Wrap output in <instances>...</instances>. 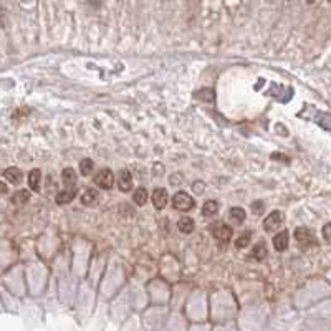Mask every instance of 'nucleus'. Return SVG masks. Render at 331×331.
<instances>
[{
	"label": "nucleus",
	"instance_id": "obj_25",
	"mask_svg": "<svg viewBox=\"0 0 331 331\" xmlns=\"http://www.w3.org/2000/svg\"><path fill=\"white\" fill-rule=\"evenodd\" d=\"M7 192H9V187H7V185L2 181H0V196H5Z\"/></svg>",
	"mask_w": 331,
	"mask_h": 331
},
{
	"label": "nucleus",
	"instance_id": "obj_7",
	"mask_svg": "<svg viewBox=\"0 0 331 331\" xmlns=\"http://www.w3.org/2000/svg\"><path fill=\"white\" fill-rule=\"evenodd\" d=\"M168 192H166V189H154V192H152V204H154V207L156 209H164L166 205H168Z\"/></svg>",
	"mask_w": 331,
	"mask_h": 331
},
{
	"label": "nucleus",
	"instance_id": "obj_23",
	"mask_svg": "<svg viewBox=\"0 0 331 331\" xmlns=\"http://www.w3.org/2000/svg\"><path fill=\"white\" fill-rule=\"evenodd\" d=\"M263 207H265V204H263L262 201H257V202L252 204V210H254L255 214H262Z\"/></svg>",
	"mask_w": 331,
	"mask_h": 331
},
{
	"label": "nucleus",
	"instance_id": "obj_11",
	"mask_svg": "<svg viewBox=\"0 0 331 331\" xmlns=\"http://www.w3.org/2000/svg\"><path fill=\"white\" fill-rule=\"evenodd\" d=\"M75 196H76V189H75V187L65 189V190H62V192H58V196H57V204H58V205L68 204V202L73 201V199H75Z\"/></svg>",
	"mask_w": 331,
	"mask_h": 331
},
{
	"label": "nucleus",
	"instance_id": "obj_12",
	"mask_svg": "<svg viewBox=\"0 0 331 331\" xmlns=\"http://www.w3.org/2000/svg\"><path fill=\"white\" fill-rule=\"evenodd\" d=\"M40 181H42V171L40 169H33L29 174V185L33 192L40 190Z\"/></svg>",
	"mask_w": 331,
	"mask_h": 331
},
{
	"label": "nucleus",
	"instance_id": "obj_5",
	"mask_svg": "<svg viewBox=\"0 0 331 331\" xmlns=\"http://www.w3.org/2000/svg\"><path fill=\"white\" fill-rule=\"evenodd\" d=\"M283 212L280 210H273V212H270V214L265 217V220H263V230L265 232H273L278 225H282L283 222Z\"/></svg>",
	"mask_w": 331,
	"mask_h": 331
},
{
	"label": "nucleus",
	"instance_id": "obj_2",
	"mask_svg": "<svg viewBox=\"0 0 331 331\" xmlns=\"http://www.w3.org/2000/svg\"><path fill=\"white\" fill-rule=\"evenodd\" d=\"M295 240L300 245V249H308L316 243V237L313 230H310L308 227H298L295 230Z\"/></svg>",
	"mask_w": 331,
	"mask_h": 331
},
{
	"label": "nucleus",
	"instance_id": "obj_14",
	"mask_svg": "<svg viewBox=\"0 0 331 331\" xmlns=\"http://www.w3.org/2000/svg\"><path fill=\"white\" fill-rule=\"evenodd\" d=\"M62 179H63V184L66 185V189H70V187H73V184L76 182V172L71 168H66L62 172Z\"/></svg>",
	"mask_w": 331,
	"mask_h": 331
},
{
	"label": "nucleus",
	"instance_id": "obj_17",
	"mask_svg": "<svg viewBox=\"0 0 331 331\" xmlns=\"http://www.w3.org/2000/svg\"><path fill=\"white\" fill-rule=\"evenodd\" d=\"M218 212V204L215 201H207L204 204V207H202V214L205 217H212V215H215Z\"/></svg>",
	"mask_w": 331,
	"mask_h": 331
},
{
	"label": "nucleus",
	"instance_id": "obj_8",
	"mask_svg": "<svg viewBox=\"0 0 331 331\" xmlns=\"http://www.w3.org/2000/svg\"><path fill=\"white\" fill-rule=\"evenodd\" d=\"M288 232L287 230H283V232H280V234H277L275 237H273V247H275V250L277 252H285L287 250V247H288Z\"/></svg>",
	"mask_w": 331,
	"mask_h": 331
},
{
	"label": "nucleus",
	"instance_id": "obj_24",
	"mask_svg": "<svg viewBox=\"0 0 331 331\" xmlns=\"http://www.w3.org/2000/svg\"><path fill=\"white\" fill-rule=\"evenodd\" d=\"M192 189H194L196 194H202L204 189H205V187H204V182H202V181H196L194 185H192Z\"/></svg>",
	"mask_w": 331,
	"mask_h": 331
},
{
	"label": "nucleus",
	"instance_id": "obj_10",
	"mask_svg": "<svg viewBox=\"0 0 331 331\" xmlns=\"http://www.w3.org/2000/svg\"><path fill=\"white\" fill-rule=\"evenodd\" d=\"M99 202V192L96 189H88V190H85L83 192V196H81V204L83 205H96Z\"/></svg>",
	"mask_w": 331,
	"mask_h": 331
},
{
	"label": "nucleus",
	"instance_id": "obj_3",
	"mask_svg": "<svg viewBox=\"0 0 331 331\" xmlns=\"http://www.w3.org/2000/svg\"><path fill=\"white\" fill-rule=\"evenodd\" d=\"M172 207L179 212H189L194 207V199L189 194H185V192H177V194H174V197H172Z\"/></svg>",
	"mask_w": 331,
	"mask_h": 331
},
{
	"label": "nucleus",
	"instance_id": "obj_19",
	"mask_svg": "<svg viewBox=\"0 0 331 331\" xmlns=\"http://www.w3.org/2000/svg\"><path fill=\"white\" fill-rule=\"evenodd\" d=\"M230 218L237 224H242L245 220V210L242 207H232L230 209Z\"/></svg>",
	"mask_w": 331,
	"mask_h": 331
},
{
	"label": "nucleus",
	"instance_id": "obj_20",
	"mask_svg": "<svg viewBox=\"0 0 331 331\" xmlns=\"http://www.w3.org/2000/svg\"><path fill=\"white\" fill-rule=\"evenodd\" d=\"M196 98L204 99V101H214V90H212V88H202L201 91H197Z\"/></svg>",
	"mask_w": 331,
	"mask_h": 331
},
{
	"label": "nucleus",
	"instance_id": "obj_9",
	"mask_svg": "<svg viewBox=\"0 0 331 331\" xmlns=\"http://www.w3.org/2000/svg\"><path fill=\"white\" fill-rule=\"evenodd\" d=\"M4 177L9 181L10 184L13 185H17L22 182V179H23V174H22V171H20L18 168H9V169H5L4 172Z\"/></svg>",
	"mask_w": 331,
	"mask_h": 331
},
{
	"label": "nucleus",
	"instance_id": "obj_15",
	"mask_svg": "<svg viewBox=\"0 0 331 331\" xmlns=\"http://www.w3.org/2000/svg\"><path fill=\"white\" fill-rule=\"evenodd\" d=\"M29 199H30V194L26 190H17L15 194L12 196L10 201L13 205H18L20 207V205H25L26 202H29Z\"/></svg>",
	"mask_w": 331,
	"mask_h": 331
},
{
	"label": "nucleus",
	"instance_id": "obj_18",
	"mask_svg": "<svg viewBox=\"0 0 331 331\" xmlns=\"http://www.w3.org/2000/svg\"><path fill=\"white\" fill-rule=\"evenodd\" d=\"M93 161L91 159H83V161H79V174L83 177H88L91 172H93Z\"/></svg>",
	"mask_w": 331,
	"mask_h": 331
},
{
	"label": "nucleus",
	"instance_id": "obj_26",
	"mask_svg": "<svg viewBox=\"0 0 331 331\" xmlns=\"http://www.w3.org/2000/svg\"><path fill=\"white\" fill-rule=\"evenodd\" d=\"M324 238H326V240H329V224L324 225Z\"/></svg>",
	"mask_w": 331,
	"mask_h": 331
},
{
	"label": "nucleus",
	"instance_id": "obj_6",
	"mask_svg": "<svg viewBox=\"0 0 331 331\" xmlns=\"http://www.w3.org/2000/svg\"><path fill=\"white\" fill-rule=\"evenodd\" d=\"M118 187H119V190H123V192L131 190V187H132V176H131V172L128 169H121V171H119V174H118Z\"/></svg>",
	"mask_w": 331,
	"mask_h": 331
},
{
	"label": "nucleus",
	"instance_id": "obj_22",
	"mask_svg": "<svg viewBox=\"0 0 331 331\" xmlns=\"http://www.w3.org/2000/svg\"><path fill=\"white\" fill-rule=\"evenodd\" d=\"M250 242V232H247V234H243L242 237H238V240H237V249H243V247H247Z\"/></svg>",
	"mask_w": 331,
	"mask_h": 331
},
{
	"label": "nucleus",
	"instance_id": "obj_1",
	"mask_svg": "<svg viewBox=\"0 0 331 331\" xmlns=\"http://www.w3.org/2000/svg\"><path fill=\"white\" fill-rule=\"evenodd\" d=\"M210 232H212V235L217 238L220 245H227L230 242V238H232V234H234V230H232L230 225L224 224V222L212 224Z\"/></svg>",
	"mask_w": 331,
	"mask_h": 331
},
{
	"label": "nucleus",
	"instance_id": "obj_21",
	"mask_svg": "<svg viewBox=\"0 0 331 331\" xmlns=\"http://www.w3.org/2000/svg\"><path fill=\"white\" fill-rule=\"evenodd\" d=\"M267 255V245H265L263 242L260 243H257L255 245V249H254V257L258 258V260H262V258Z\"/></svg>",
	"mask_w": 331,
	"mask_h": 331
},
{
	"label": "nucleus",
	"instance_id": "obj_4",
	"mask_svg": "<svg viewBox=\"0 0 331 331\" xmlns=\"http://www.w3.org/2000/svg\"><path fill=\"white\" fill-rule=\"evenodd\" d=\"M95 184L99 185L101 189H106L109 190L113 187V184H115V176H113L111 169H101L95 176Z\"/></svg>",
	"mask_w": 331,
	"mask_h": 331
},
{
	"label": "nucleus",
	"instance_id": "obj_13",
	"mask_svg": "<svg viewBox=\"0 0 331 331\" xmlns=\"http://www.w3.org/2000/svg\"><path fill=\"white\" fill-rule=\"evenodd\" d=\"M177 227L182 234H192V232H194V220H192L190 217H182V218H179Z\"/></svg>",
	"mask_w": 331,
	"mask_h": 331
},
{
	"label": "nucleus",
	"instance_id": "obj_16",
	"mask_svg": "<svg viewBox=\"0 0 331 331\" xmlns=\"http://www.w3.org/2000/svg\"><path fill=\"white\" fill-rule=\"evenodd\" d=\"M134 204L139 205V207H143V205H146V202H148V190H146L144 187H139L136 189L134 192Z\"/></svg>",
	"mask_w": 331,
	"mask_h": 331
}]
</instances>
